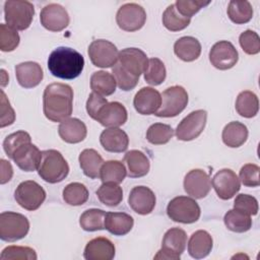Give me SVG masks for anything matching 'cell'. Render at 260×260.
Masks as SVG:
<instances>
[{"label":"cell","mask_w":260,"mask_h":260,"mask_svg":"<svg viewBox=\"0 0 260 260\" xmlns=\"http://www.w3.org/2000/svg\"><path fill=\"white\" fill-rule=\"evenodd\" d=\"M209 1H195V0H177L175 6L177 10L186 17L191 18L194 14H196L201 8L207 6Z\"/></svg>","instance_id":"50"},{"label":"cell","mask_w":260,"mask_h":260,"mask_svg":"<svg viewBox=\"0 0 260 260\" xmlns=\"http://www.w3.org/2000/svg\"><path fill=\"white\" fill-rule=\"evenodd\" d=\"M38 173L45 182L56 184L62 182L68 176L69 166L60 151L47 149L42 151Z\"/></svg>","instance_id":"3"},{"label":"cell","mask_w":260,"mask_h":260,"mask_svg":"<svg viewBox=\"0 0 260 260\" xmlns=\"http://www.w3.org/2000/svg\"><path fill=\"white\" fill-rule=\"evenodd\" d=\"M206 121L207 112L205 110L193 111L179 123L175 134L182 141L194 140L203 132Z\"/></svg>","instance_id":"11"},{"label":"cell","mask_w":260,"mask_h":260,"mask_svg":"<svg viewBox=\"0 0 260 260\" xmlns=\"http://www.w3.org/2000/svg\"><path fill=\"white\" fill-rule=\"evenodd\" d=\"M236 111L244 118H253L259 111L257 95L251 90L241 91L236 100Z\"/></svg>","instance_id":"33"},{"label":"cell","mask_w":260,"mask_h":260,"mask_svg":"<svg viewBox=\"0 0 260 260\" xmlns=\"http://www.w3.org/2000/svg\"><path fill=\"white\" fill-rule=\"evenodd\" d=\"M35 15L32 3L25 0H8L4 3V18L7 25L16 30L29 27Z\"/></svg>","instance_id":"4"},{"label":"cell","mask_w":260,"mask_h":260,"mask_svg":"<svg viewBox=\"0 0 260 260\" xmlns=\"http://www.w3.org/2000/svg\"><path fill=\"white\" fill-rule=\"evenodd\" d=\"M116 85L117 83L113 74L107 71H95L90 76V88L93 92L103 96L113 94L116 90Z\"/></svg>","instance_id":"32"},{"label":"cell","mask_w":260,"mask_h":260,"mask_svg":"<svg viewBox=\"0 0 260 260\" xmlns=\"http://www.w3.org/2000/svg\"><path fill=\"white\" fill-rule=\"evenodd\" d=\"M87 54L91 63L101 68L113 67L119 58L117 47L112 42L104 39L92 41L88 47Z\"/></svg>","instance_id":"10"},{"label":"cell","mask_w":260,"mask_h":260,"mask_svg":"<svg viewBox=\"0 0 260 260\" xmlns=\"http://www.w3.org/2000/svg\"><path fill=\"white\" fill-rule=\"evenodd\" d=\"M58 133L63 141L74 144L84 140L87 134V129L81 120L77 118H68L60 123Z\"/></svg>","instance_id":"25"},{"label":"cell","mask_w":260,"mask_h":260,"mask_svg":"<svg viewBox=\"0 0 260 260\" xmlns=\"http://www.w3.org/2000/svg\"><path fill=\"white\" fill-rule=\"evenodd\" d=\"M112 73L116 80L117 85L119 86V88H121L124 91L133 89L139 81L138 76H135L132 73H130L129 71H127L119 62H117L113 66Z\"/></svg>","instance_id":"43"},{"label":"cell","mask_w":260,"mask_h":260,"mask_svg":"<svg viewBox=\"0 0 260 260\" xmlns=\"http://www.w3.org/2000/svg\"><path fill=\"white\" fill-rule=\"evenodd\" d=\"M87 188L78 182L68 184L63 190L64 201L72 206H79L84 204L88 199Z\"/></svg>","instance_id":"40"},{"label":"cell","mask_w":260,"mask_h":260,"mask_svg":"<svg viewBox=\"0 0 260 260\" xmlns=\"http://www.w3.org/2000/svg\"><path fill=\"white\" fill-rule=\"evenodd\" d=\"M211 185L217 196L222 200H229L233 198L241 188L240 179L231 169L219 170L213 176Z\"/></svg>","instance_id":"14"},{"label":"cell","mask_w":260,"mask_h":260,"mask_svg":"<svg viewBox=\"0 0 260 260\" xmlns=\"http://www.w3.org/2000/svg\"><path fill=\"white\" fill-rule=\"evenodd\" d=\"M19 35L13 27L1 23L0 24V49L2 52H11L19 45Z\"/></svg>","instance_id":"45"},{"label":"cell","mask_w":260,"mask_h":260,"mask_svg":"<svg viewBox=\"0 0 260 260\" xmlns=\"http://www.w3.org/2000/svg\"><path fill=\"white\" fill-rule=\"evenodd\" d=\"M108 103L109 102L107 101L106 98H104L103 95L92 91L88 95V99L86 101V112H87L88 116L90 118H92L93 120H95V118H96L99 112L101 111V109Z\"/></svg>","instance_id":"51"},{"label":"cell","mask_w":260,"mask_h":260,"mask_svg":"<svg viewBox=\"0 0 260 260\" xmlns=\"http://www.w3.org/2000/svg\"><path fill=\"white\" fill-rule=\"evenodd\" d=\"M174 52L179 59L185 62H192L199 58L201 44L194 37H182L175 42Z\"/></svg>","instance_id":"29"},{"label":"cell","mask_w":260,"mask_h":260,"mask_svg":"<svg viewBox=\"0 0 260 260\" xmlns=\"http://www.w3.org/2000/svg\"><path fill=\"white\" fill-rule=\"evenodd\" d=\"M12 175H13V169H12L10 162L2 158L1 159V180H0V183L5 184V183L9 182L12 178Z\"/></svg>","instance_id":"53"},{"label":"cell","mask_w":260,"mask_h":260,"mask_svg":"<svg viewBox=\"0 0 260 260\" xmlns=\"http://www.w3.org/2000/svg\"><path fill=\"white\" fill-rule=\"evenodd\" d=\"M29 142H31L30 135L23 130H19L6 136V138L3 141V149L7 154V156L11 158L14 151L18 147H20L22 144L29 143Z\"/></svg>","instance_id":"46"},{"label":"cell","mask_w":260,"mask_h":260,"mask_svg":"<svg viewBox=\"0 0 260 260\" xmlns=\"http://www.w3.org/2000/svg\"><path fill=\"white\" fill-rule=\"evenodd\" d=\"M128 118L126 108L119 102L106 104L99 112L95 121L107 128L119 127L126 123Z\"/></svg>","instance_id":"21"},{"label":"cell","mask_w":260,"mask_h":260,"mask_svg":"<svg viewBox=\"0 0 260 260\" xmlns=\"http://www.w3.org/2000/svg\"><path fill=\"white\" fill-rule=\"evenodd\" d=\"M188 104V93L181 85L168 87L161 93V105L154 114L157 117L171 118L182 113Z\"/></svg>","instance_id":"7"},{"label":"cell","mask_w":260,"mask_h":260,"mask_svg":"<svg viewBox=\"0 0 260 260\" xmlns=\"http://www.w3.org/2000/svg\"><path fill=\"white\" fill-rule=\"evenodd\" d=\"M162 24L171 31H179L186 28L190 22L191 18L183 16L176 8L175 4L169 5L162 13Z\"/></svg>","instance_id":"38"},{"label":"cell","mask_w":260,"mask_h":260,"mask_svg":"<svg viewBox=\"0 0 260 260\" xmlns=\"http://www.w3.org/2000/svg\"><path fill=\"white\" fill-rule=\"evenodd\" d=\"M96 196L103 204L109 207H115L118 206L123 199V190L119 184L107 182L103 183L96 190Z\"/></svg>","instance_id":"37"},{"label":"cell","mask_w":260,"mask_h":260,"mask_svg":"<svg viewBox=\"0 0 260 260\" xmlns=\"http://www.w3.org/2000/svg\"><path fill=\"white\" fill-rule=\"evenodd\" d=\"M156 203V198L151 189L146 186H136L129 194L128 204L138 214H149Z\"/></svg>","instance_id":"17"},{"label":"cell","mask_w":260,"mask_h":260,"mask_svg":"<svg viewBox=\"0 0 260 260\" xmlns=\"http://www.w3.org/2000/svg\"><path fill=\"white\" fill-rule=\"evenodd\" d=\"M161 105V94L153 87H142L139 89L133 100L135 110L141 115L155 114Z\"/></svg>","instance_id":"18"},{"label":"cell","mask_w":260,"mask_h":260,"mask_svg":"<svg viewBox=\"0 0 260 260\" xmlns=\"http://www.w3.org/2000/svg\"><path fill=\"white\" fill-rule=\"evenodd\" d=\"M14 198L22 208L34 211L37 210L46 199V191L36 181H23L14 191Z\"/></svg>","instance_id":"9"},{"label":"cell","mask_w":260,"mask_h":260,"mask_svg":"<svg viewBox=\"0 0 260 260\" xmlns=\"http://www.w3.org/2000/svg\"><path fill=\"white\" fill-rule=\"evenodd\" d=\"M115 252V245L108 238L98 237L86 244L83 256L86 260H112Z\"/></svg>","instance_id":"23"},{"label":"cell","mask_w":260,"mask_h":260,"mask_svg":"<svg viewBox=\"0 0 260 260\" xmlns=\"http://www.w3.org/2000/svg\"><path fill=\"white\" fill-rule=\"evenodd\" d=\"M118 62L127 71L140 77L147 67L148 59L142 50L138 48H126L119 52Z\"/></svg>","instance_id":"19"},{"label":"cell","mask_w":260,"mask_h":260,"mask_svg":"<svg viewBox=\"0 0 260 260\" xmlns=\"http://www.w3.org/2000/svg\"><path fill=\"white\" fill-rule=\"evenodd\" d=\"M36 251L26 246H8L1 252V260H37Z\"/></svg>","instance_id":"44"},{"label":"cell","mask_w":260,"mask_h":260,"mask_svg":"<svg viewBox=\"0 0 260 260\" xmlns=\"http://www.w3.org/2000/svg\"><path fill=\"white\" fill-rule=\"evenodd\" d=\"M124 160L127 164L128 176L131 178H141L149 172V158L140 150L132 149L127 151L124 155Z\"/></svg>","instance_id":"28"},{"label":"cell","mask_w":260,"mask_h":260,"mask_svg":"<svg viewBox=\"0 0 260 260\" xmlns=\"http://www.w3.org/2000/svg\"><path fill=\"white\" fill-rule=\"evenodd\" d=\"M234 208L249 215H256L258 212V201L248 194H239L234 201Z\"/></svg>","instance_id":"49"},{"label":"cell","mask_w":260,"mask_h":260,"mask_svg":"<svg viewBox=\"0 0 260 260\" xmlns=\"http://www.w3.org/2000/svg\"><path fill=\"white\" fill-rule=\"evenodd\" d=\"M43 111L52 122L68 119L73 111V89L70 85L55 82L46 86L43 94Z\"/></svg>","instance_id":"1"},{"label":"cell","mask_w":260,"mask_h":260,"mask_svg":"<svg viewBox=\"0 0 260 260\" xmlns=\"http://www.w3.org/2000/svg\"><path fill=\"white\" fill-rule=\"evenodd\" d=\"M15 120V113L12 107L10 106L9 101L7 100L3 90H1V128L11 125Z\"/></svg>","instance_id":"52"},{"label":"cell","mask_w":260,"mask_h":260,"mask_svg":"<svg viewBox=\"0 0 260 260\" xmlns=\"http://www.w3.org/2000/svg\"><path fill=\"white\" fill-rule=\"evenodd\" d=\"M248 128L239 121H233L226 124L222 130L221 138L223 143L229 147H240L248 138Z\"/></svg>","instance_id":"31"},{"label":"cell","mask_w":260,"mask_h":260,"mask_svg":"<svg viewBox=\"0 0 260 260\" xmlns=\"http://www.w3.org/2000/svg\"><path fill=\"white\" fill-rule=\"evenodd\" d=\"M187 245V234L180 228L168 230L162 238L161 248L157 251L154 259L178 260L185 251Z\"/></svg>","instance_id":"8"},{"label":"cell","mask_w":260,"mask_h":260,"mask_svg":"<svg viewBox=\"0 0 260 260\" xmlns=\"http://www.w3.org/2000/svg\"><path fill=\"white\" fill-rule=\"evenodd\" d=\"M223 222L228 230L235 233H245L252 226L251 215L235 208L224 214Z\"/></svg>","instance_id":"36"},{"label":"cell","mask_w":260,"mask_h":260,"mask_svg":"<svg viewBox=\"0 0 260 260\" xmlns=\"http://www.w3.org/2000/svg\"><path fill=\"white\" fill-rule=\"evenodd\" d=\"M183 185L189 196L194 199H202L207 196L211 189V180L205 171L194 169L186 174Z\"/></svg>","instance_id":"16"},{"label":"cell","mask_w":260,"mask_h":260,"mask_svg":"<svg viewBox=\"0 0 260 260\" xmlns=\"http://www.w3.org/2000/svg\"><path fill=\"white\" fill-rule=\"evenodd\" d=\"M144 80L150 85L161 84L167 76V70L164 62L158 58L148 59L147 67L144 71Z\"/></svg>","instance_id":"41"},{"label":"cell","mask_w":260,"mask_h":260,"mask_svg":"<svg viewBox=\"0 0 260 260\" xmlns=\"http://www.w3.org/2000/svg\"><path fill=\"white\" fill-rule=\"evenodd\" d=\"M29 231V221L21 213L4 211L0 214V238L5 242L23 239Z\"/></svg>","instance_id":"6"},{"label":"cell","mask_w":260,"mask_h":260,"mask_svg":"<svg viewBox=\"0 0 260 260\" xmlns=\"http://www.w3.org/2000/svg\"><path fill=\"white\" fill-rule=\"evenodd\" d=\"M106 211L98 208L85 210L79 218V224L86 232H95L105 229Z\"/></svg>","instance_id":"39"},{"label":"cell","mask_w":260,"mask_h":260,"mask_svg":"<svg viewBox=\"0 0 260 260\" xmlns=\"http://www.w3.org/2000/svg\"><path fill=\"white\" fill-rule=\"evenodd\" d=\"M174 135V129L164 123H154L150 125L146 131V139L154 145L168 143Z\"/></svg>","instance_id":"42"},{"label":"cell","mask_w":260,"mask_h":260,"mask_svg":"<svg viewBox=\"0 0 260 260\" xmlns=\"http://www.w3.org/2000/svg\"><path fill=\"white\" fill-rule=\"evenodd\" d=\"M41 24L48 30L61 31L69 24L67 10L60 4L50 3L43 7L40 13Z\"/></svg>","instance_id":"15"},{"label":"cell","mask_w":260,"mask_h":260,"mask_svg":"<svg viewBox=\"0 0 260 260\" xmlns=\"http://www.w3.org/2000/svg\"><path fill=\"white\" fill-rule=\"evenodd\" d=\"M228 16L236 24L249 22L253 17V7L249 1L232 0L228 5Z\"/></svg>","instance_id":"34"},{"label":"cell","mask_w":260,"mask_h":260,"mask_svg":"<svg viewBox=\"0 0 260 260\" xmlns=\"http://www.w3.org/2000/svg\"><path fill=\"white\" fill-rule=\"evenodd\" d=\"M240 46L248 55H256L260 52V38L254 30L247 29L239 37Z\"/></svg>","instance_id":"47"},{"label":"cell","mask_w":260,"mask_h":260,"mask_svg":"<svg viewBox=\"0 0 260 260\" xmlns=\"http://www.w3.org/2000/svg\"><path fill=\"white\" fill-rule=\"evenodd\" d=\"M134 224L133 217L125 212H107L105 217V229L114 236L128 234Z\"/></svg>","instance_id":"27"},{"label":"cell","mask_w":260,"mask_h":260,"mask_svg":"<svg viewBox=\"0 0 260 260\" xmlns=\"http://www.w3.org/2000/svg\"><path fill=\"white\" fill-rule=\"evenodd\" d=\"M213 247V240L210 234L204 230L193 233L188 242V253L194 259H202L209 255Z\"/></svg>","instance_id":"26"},{"label":"cell","mask_w":260,"mask_h":260,"mask_svg":"<svg viewBox=\"0 0 260 260\" xmlns=\"http://www.w3.org/2000/svg\"><path fill=\"white\" fill-rule=\"evenodd\" d=\"M100 142L104 149L109 152H123L128 148L129 137L124 130L112 127L101 133Z\"/></svg>","instance_id":"24"},{"label":"cell","mask_w":260,"mask_h":260,"mask_svg":"<svg viewBox=\"0 0 260 260\" xmlns=\"http://www.w3.org/2000/svg\"><path fill=\"white\" fill-rule=\"evenodd\" d=\"M80 168L83 174L90 179L100 178L101 168L104 164L102 155L92 148H86L82 150L78 156Z\"/></svg>","instance_id":"30"},{"label":"cell","mask_w":260,"mask_h":260,"mask_svg":"<svg viewBox=\"0 0 260 260\" xmlns=\"http://www.w3.org/2000/svg\"><path fill=\"white\" fill-rule=\"evenodd\" d=\"M118 26L125 31H136L146 21V12L137 3H126L122 5L116 14Z\"/></svg>","instance_id":"12"},{"label":"cell","mask_w":260,"mask_h":260,"mask_svg":"<svg viewBox=\"0 0 260 260\" xmlns=\"http://www.w3.org/2000/svg\"><path fill=\"white\" fill-rule=\"evenodd\" d=\"M15 75L19 85L24 88L36 87L44 78V72L41 65L34 61L17 64L15 66Z\"/></svg>","instance_id":"22"},{"label":"cell","mask_w":260,"mask_h":260,"mask_svg":"<svg viewBox=\"0 0 260 260\" xmlns=\"http://www.w3.org/2000/svg\"><path fill=\"white\" fill-rule=\"evenodd\" d=\"M127 176V170L124 164L120 160H108L104 161L101 172H100V179L103 183L112 182L116 184H120L124 181L125 177Z\"/></svg>","instance_id":"35"},{"label":"cell","mask_w":260,"mask_h":260,"mask_svg":"<svg viewBox=\"0 0 260 260\" xmlns=\"http://www.w3.org/2000/svg\"><path fill=\"white\" fill-rule=\"evenodd\" d=\"M239 60V53L229 41L215 43L209 51V61L216 69L228 70L233 68Z\"/></svg>","instance_id":"13"},{"label":"cell","mask_w":260,"mask_h":260,"mask_svg":"<svg viewBox=\"0 0 260 260\" xmlns=\"http://www.w3.org/2000/svg\"><path fill=\"white\" fill-rule=\"evenodd\" d=\"M167 214L173 221L193 223L199 219L201 210L194 198L177 196L169 202L167 206Z\"/></svg>","instance_id":"5"},{"label":"cell","mask_w":260,"mask_h":260,"mask_svg":"<svg viewBox=\"0 0 260 260\" xmlns=\"http://www.w3.org/2000/svg\"><path fill=\"white\" fill-rule=\"evenodd\" d=\"M83 67V56L72 48L58 47L48 58V69L57 78L74 79L81 74Z\"/></svg>","instance_id":"2"},{"label":"cell","mask_w":260,"mask_h":260,"mask_svg":"<svg viewBox=\"0 0 260 260\" xmlns=\"http://www.w3.org/2000/svg\"><path fill=\"white\" fill-rule=\"evenodd\" d=\"M11 159H13L20 170L34 172L39 169L42 159V151L31 142L25 143L14 151Z\"/></svg>","instance_id":"20"},{"label":"cell","mask_w":260,"mask_h":260,"mask_svg":"<svg viewBox=\"0 0 260 260\" xmlns=\"http://www.w3.org/2000/svg\"><path fill=\"white\" fill-rule=\"evenodd\" d=\"M259 173V166L255 164H246L240 170V182L246 187H258L260 185Z\"/></svg>","instance_id":"48"}]
</instances>
